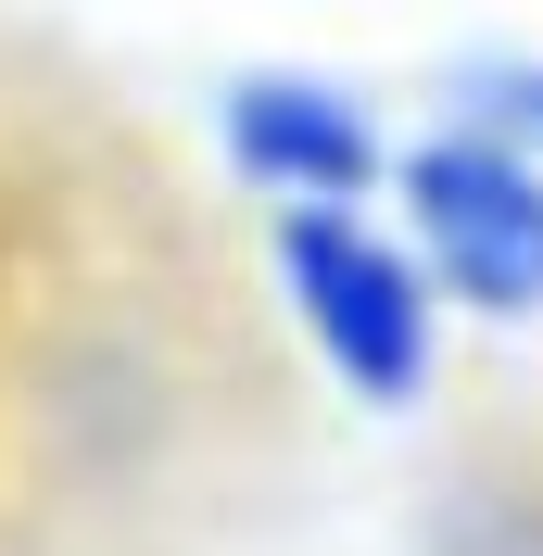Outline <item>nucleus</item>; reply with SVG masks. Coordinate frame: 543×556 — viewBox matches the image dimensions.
I'll return each instance as SVG.
<instances>
[{
	"instance_id": "nucleus-1",
	"label": "nucleus",
	"mask_w": 543,
	"mask_h": 556,
	"mask_svg": "<svg viewBox=\"0 0 543 556\" xmlns=\"http://www.w3.org/2000/svg\"><path fill=\"white\" fill-rule=\"evenodd\" d=\"M278 291L354 405H417L442 354V291L367 203H278Z\"/></svg>"
},
{
	"instance_id": "nucleus-2",
	"label": "nucleus",
	"mask_w": 543,
	"mask_h": 556,
	"mask_svg": "<svg viewBox=\"0 0 543 556\" xmlns=\"http://www.w3.org/2000/svg\"><path fill=\"white\" fill-rule=\"evenodd\" d=\"M392 190H405V253L430 266V291H455L468 316H543V152L455 114L392 165Z\"/></svg>"
},
{
	"instance_id": "nucleus-3",
	"label": "nucleus",
	"mask_w": 543,
	"mask_h": 556,
	"mask_svg": "<svg viewBox=\"0 0 543 556\" xmlns=\"http://www.w3.org/2000/svg\"><path fill=\"white\" fill-rule=\"evenodd\" d=\"M215 127H228V165L253 190H278V203H367L379 165H392L367 102L329 89V76H240L215 102Z\"/></svg>"
},
{
	"instance_id": "nucleus-4",
	"label": "nucleus",
	"mask_w": 543,
	"mask_h": 556,
	"mask_svg": "<svg viewBox=\"0 0 543 556\" xmlns=\"http://www.w3.org/2000/svg\"><path fill=\"white\" fill-rule=\"evenodd\" d=\"M455 114L493 139H518V152H543V64H468L455 76Z\"/></svg>"
},
{
	"instance_id": "nucleus-5",
	"label": "nucleus",
	"mask_w": 543,
	"mask_h": 556,
	"mask_svg": "<svg viewBox=\"0 0 543 556\" xmlns=\"http://www.w3.org/2000/svg\"><path fill=\"white\" fill-rule=\"evenodd\" d=\"M442 556H543V506H468L442 531Z\"/></svg>"
}]
</instances>
